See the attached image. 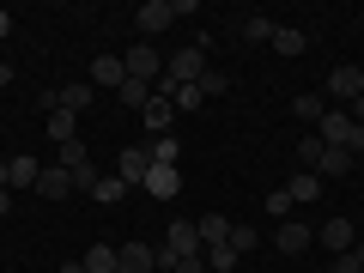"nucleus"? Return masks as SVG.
Returning <instances> with one entry per match:
<instances>
[{"label":"nucleus","instance_id":"obj_1","mask_svg":"<svg viewBox=\"0 0 364 273\" xmlns=\"http://www.w3.org/2000/svg\"><path fill=\"white\" fill-rule=\"evenodd\" d=\"M176 25V0H146L140 13H134V31H140V43L146 37H158V31H170Z\"/></svg>","mask_w":364,"mask_h":273},{"label":"nucleus","instance_id":"obj_2","mask_svg":"<svg viewBox=\"0 0 364 273\" xmlns=\"http://www.w3.org/2000/svg\"><path fill=\"white\" fill-rule=\"evenodd\" d=\"M164 73L176 79V85H200V73H207V49H195V43H188V49H176L164 61Z\"/></svg>","mask_w":364,"mask_h":273},{"label":"nucleus","instance_id":"obj_3","mask_svg":"<svg viewBox=\"0 0 364 273\" xmlns=\"http://www.w3.org/2000/svg\"><path fill=\"white\" fill-rule=\"evenodd\" d=\"M122 67H128V79H146V85H158V73H164V55H158L152 43H134V49L122 55Z\"/></svg>","mask_w":364,"mask_h":273},{"label":"nucleus","instance_id":"obj_4","mask_svg":"<svg viewBox=\"0 0 364 273\" xmlns=\"http://www.w3.org/2000/svg\"><path fill=\"white\" fill-rule=\"evenodd\" d=\"M322 97H328V104H352V97H364V67H334Z\"/></svg>","mask_w":364,"mask_h":273},{"label":"nucleus","instance_id":"obj_5","mask_svg":"<svg viewBox=\"0 0 364 273\" xmlns=\"http://www.w3.org/2000/svg\"><path fill=\"white\" fill-rule=\"evenodd\" d=\"M316 243H322L328 255H346V249H358V231H352V219H346V213H334V219H328L322 231H316Z\"/></svg>","mask_w":364,"mask_h":273},{"label":"nucleus","instance_id":"obj_6","mask_svg":"<svg viewBox=\"0 0 364 273\" xmlns=\"http://www.w3.org/2000/svg\"><path fill=\"white\" fill-rule=\"evenodd\" d=\"M316 243V231L304 219H286V225H273V249H279V255H304V249Z\"/></svg>","mask_w":364,"mask_h":273},{"label":"nucleus","instance_id":"obj_7","mask_svg":"<svg viewBox=\"0 0 364 273\" xmlns=\"http://www.w3.org/2000/svg\"><path fill=\"white\" fill-rule=\"evenodd\" d=\"M85 79H91V91H97V85H109V91H122V79H128V67H122V55H91V67H85Z\"/></svg>","mask_w":364,"mask_h":273},{"label":"nucleus","instance_id":"obj_8","mask_svg":"<svg viewBox=\"0 0 364 273\" xmlns=\"http://www.w3.org/2000/svg\"><path fill=\"white\" fill-rule=\"evenodd\" d=\"M140 188H146L152 200H176V188H182V170H176V164H152Z\"/></svg>","mask_w":364,"mask_h":273},{"label":"nucleus","instance_id":"obj_9","mask_svg":"<svg viewBox=\"0 0 364 273\" xmlns=\"http://www.w3.org/2000/svg\"><path fill=\"white\" fill-rule=\"evenodd\" d=\"M146 170H152V152H146V146H122V158H116V176L128 182V188H140V182H146Z\"/></svg>","mask_w":364,"mask_h":273},{"label":"nucleus","instance_id":"obj_10","mask_svg":"<svg viewBox=\"0 0 364 273\" xmlns=\"http://www.w3.org/2000/svg\"><path fill=\"white\" fill-rule=\"evenodd\" d=\"M116 273H158V249L122 243V249H116Z\"/></svg>","mask_w":364,"mask_h":273},{"label":"nucleus","instance_id":"obj_11","mask_svg":"<svg viewBox=\"0 0 364 273\" xmlns=\"http://www.w3.org/2000/svg\"><path fill=\"white\" fill-rule=\"evenodd\" d=\"M170 122H176V104H170V97H158V91H152V104L140 109V128H146V134H152V140H158V134H170Z\"/></svg>","mask_w":364,"mask_h":273},{"label":"nucleus","instance_id":"obj_12","mask_svg":"<svg viewBox=\"0 0 364 273\" xmlns=\"http://www.w3.org/2000/svg\"><path fill=\"white\" fill-rule=\"evenodd\" d=\"M286 195H291V207H316V200H322V176H316V170H291Z\"/></svg>","mask_w":364,"mask_h":273},{"label":"nucleus","instance_id":"obj_13","mask_svg":"<svg viewBox=\"0 0 364 273\" xmlns=\"http://www.w3.org/2000/svg\"><path fill=\"white\" fill-rule=\"evenodd\" d=\"M55 104H61L67 116H85V109H91V79H67V85H55Z\"/></svg>","mask_w":364,"mask_h":273},{"label":"nucleus","instance_id":"obj_14","mask_svg":"<svg viewBox=\"0 0 364 273\" xmlns=\"http://www.w3.org/2000/svg\"><path fill=\"white\" fill-rule=\"evenodd\" d=\"M273 55H286V61H298L304 49H310V31H298V25H273Z\"/></svg>","mask_w":364,"mask_h":273},{"label":"nucleus","instance_id":"obj_15","mask_svg":"<svg viewBox=\"0 0 364 273\" xmlns=\"http://www.w3.org/2000/svg\"><path fill=\"white\" fill-rule=\"evenodd\" d=\"M37 176H43V164H37L31 152L6 158V188H13V195H18V188H37Z\"/></svg>","mask_w":364,"mask_h":273},{"label":"nucleus","instance_id":"obj_16","mask_svg":"<svg viewBox=\"0 0 364 273\" xmlns=\"http://www.w3.org/2000/svg\"><path fill=\"white\" fill-rule=\"evenodd\" d=\"M37 195H43V200H67V195H73V176H67L61 164H43V176H37Z\"/></svg>","mask_w":364,"mask_h":273},{"label":"nucleus","instance_id":"obj_17","mask_svg":"<svg viewBox=\"0 0 364 273\" xmlns=\"http://www.w3.org/2000/svg\"><path fill=\"white\" fill-rule=\"evenodd\" d=\"M195 231H200V249L231 243V219H225V213H200V219H195Z\"/></svg>","mask_w":364,"mask_h":273},{"label":"nucleus","instance_id":"obj_18","mask_svg":"<svg viewBox=\"0 0 364 273\" xmlns=\"http://www.w3.org/2000/svg\"><path fill=\"white\" fill-rule=\"evenodd\" d=\"M164 249H176V255H200V231H195V219H170Z\"/></svg>","mask_w":364,"mask_h":273},{"label":"nucleus","instance_id":"obj_19","mask_svg":"<svg viewBox=\"0 0 364 273\" xmlns=\"http://www.w3.org/2000/svg\"><path fill=\"white\" fill-rule=\"evenodd\" d=\"M316 140H322V146H346V140H352V116H340V109H328V116L316 122Z\"/></svg>","mask_w":364,"mask_h":273},{"label":"nucleus","instance_id":"obj_20","mask_svg":"<svg viewBox=\"0 0 364 273\" xmlns=\"http://www.w3.org/2000/svg\"><path fill=\"white\" fill-rule=\"evenodd\" d=\"M358 170V158L346 152V146H322V164H316V176H352Z\"/></svg>","mask_w":364,"mask_h":273},{"label":"nucleus","instance_id":"obj_21","mask_svg":"<svg viewBox=\"0 0 364 273\" xmlns=\"http://www.w3.org/2000/svg\"><path fill=\"white\" fill-rule=\"evenodd\" d=\"M291 116H298V122H322L328 116V97H322V91H298V97H291Z\"/></svg>","mask_w":364,"mask_h":273},{"label":"nucleus","instance_id":"obj_22","mask_svg":"<svg viewBox=\"0 0 364 273\" xmlns=\"http://www.w3.org/2000/svg\"><path fill=\"white\" fill-rule=\"evenodd\" d=\"M146 152H152V164H182V140H176V134H158V140H146Z\"/></svg>","mask_w":364,"mask_h":273},{"label":"nucleus","instance_id":"obj_23","mask_svg":"<svg viewBox=\"0 0 364 273\" xmlns=\"http://www.w3.org/2000/svg\"><path fill=\"white\" fill-rule=\"evenodd\" d=\"M85 273H116V243H91L85 249Z\"/></svg>","mask_w":364,"mask_h":273},{"label":"nucleus","instance_id":"obj_24","mask_svg":"<svg viewBox=\"0 0 364 273\" xmlns=\"http://www.w3.org/2000/svg\"><path fill=\"white\" fill-rule=\"evenodd\" d=\"M200 261H207V273H231V267H237L243 255H237L231 243H219V249H200Z\"/></svg>","mask_w":364,"mask_h":273},{"label":"nucleus","instance_id":"obj_25","mask_svg":"<svg viewBox=\"0 0 364 273\" xmlns=\"http://www.w3.org/2000/svg\"><path fill=\"white\" fill-rule=\"evenodd\" d=\"M49 140H55V146L79 140V116H67V109H55V116H49Z\"/></svg>","mask_w":364,"mask_h":273},{"label":"nucleus","instance_id":"obj_26","mask_svg":"<svg viewBox=\"0 0 364 273\" xmlns=\"http://www.w3.org/2000/svg\"><path fill=\"white\" fill-rule=\"evenodd\" d=\"M122 104H128L134 116H140V109L152 104V85H146V79H122Z\"/></svg>","mask_w":364,"mask_h":273},{"label":"nucleus","instance_id":"obj_27","mask_svg":"<svg viewBox=\"0 0 364 273\" xmlns=\"http://www.w3.org/2000/svg\"><path fill=\"white\" fill-rule=\"evenodd\" d=\"M122 195H128V182H122V176H97V188H91V200H97V207H116Z\"/></svg>","mask_w":364,"mask_h":273},{"label":"nucleus","instance_id":"obj_28","mask_svg":"<svg viewBox=\"0 0 364 273\" xmlns=\"http://www.w3.org/2000/svg\"><path fill=\"white\" fill-rule=\"evenodd\" d=\"M273 37V18L267 13H243V43H267Z\"/></svg>","mask_w":364,"mask_h":273},{"label":"nucleus","instance_id":"obj_29","mask_svg":"<svg viewBox=\"0 0 364 273\" xmlns=\"http://www.w3.org/2000/svg\"><path fill=\"white\" fill-rule=\"evenodd\" d=\"M255 243H261V231H255V225H243V219H237V225H231V249H237V255H249Z\"/></svg>","mask_w":364,"mask_h":273},{"label":"nucleus","instance_id":"obj_30","mask_svg":"<svg viewBox=\"0 0 364 273\" xmlns=\"http://www.w3.org/2000/svg\"><path fill=\"white\" fill-rule=\"evenodd\" d=\"M328 273H364V243L346 249V255H334V261H328Z\"/></svg>","mask_w":364,"mask_h":273},{"label":"nucleus","instance_id":"obj_31","mask_svg":"<svg viewBox=\"0 0 364 273\" xmlns=\"http://www.w3.org/2000/svg\"><path fill=\"white\" fill-rule=\"evenodd\" d=\"M170 104H176V116H188V109H200L207 97H200V85H176V97H170Z\"/></svg>","mask_w":364,"mask_h":273},{"label":"nucleus","instance_id":"obj_32","mask_svg":"<svg viewBox=\"0 0 364 273\" xmlns=\"http://www.w3.org/2000/svg\"><path fill=\"white\" fill-rule=\"evenodd\" d=\"M225 91H231V79H225L219 67H207V73H200V97H225Z\"/></svg>","mask_w":364,"mask_h":273},{"label":"nucleus","instance_id":"obj_33","mask_svg":"<svg viewBox=\"0 0 364 273\" xmlns=\"http://www.w3.org/2000/svg\"><path fill=\"white\" fill-rule=\"evenodd\" d=\"M261 213H273V219L286 225V219H291V195H286V188H273V195H267V207H261Z\"/></svg>","mask_w":364,"mask_h":273},{"label":"nucleus","instance_id":"obj_34","mask_svg":"<svg viewBox=\"0 0 364 273\" xmlns=\"http://www.w3.org/2000/svg\"><path fill=\"white\" fill-rule=\"evenodd\" d=\"M298 164H304V170L322 164V140H316V134H310V140H298Z\"/></svg>","mask_w":364,"mask_h":273},{"label":"nucleus","instance_id":"obj_35","mask_svg":"<svg viewBox=\"0 0 364 273\" xmlns=\"http://www.w3.org/2000/svg\"><path fill=\"white\" fill-rule=\"evenodd\" d=\"M170 273H207V261H200V255H182V261H176Z\"/></svg>","mask_w":364,"mask_h":273},{"label":"nucleus","instance_id":"obj_36","mask_svg":"<svg viewBox=\"0 0 364 273\" xmlns=\"http://www.w3.org/2000/svg\"><path fill=\"white\" fill-rule=\"evenodd\" d=\"M346 152H352V158H364V128H352V140H346Z\"/></svg>","mask_w":364,"mask_h":273},{"label":"nucleus","instance_id":"obj_37","mask_svg":"<svg viewBox=\"0 0 364 273\" xmlns=\"http://www.w3.org/2000/svg\"><path fill=\"white\" fill-rule=\"evenodd\" d=\"M6 213H13V188H0V219H6Z\"/></svg>","mask_w":364,"mask_h":273},{"label":"nucleus","instance_id":"obj_38","mask_svg":"<svg viewBox=\"0 0 364 273\" xmlns=\"http://www.w3.org/2000/svg\"><path fill=\"white\" fill-rule=\"evenodd\" d=\"M6 31H13V13H6V6H0V37H6Z\"/></svg>","mask_w":364,"mask_h":273},{"label":"nucleus","instance_id":"obj_39","mask_svg":"<svg viewBox=\"0 0 364 273\" xmlns=\"http://www.w3.org/2000/svg\"><path fill=\"white\" fill-rule=\"evenodd\" d=\"M61 273H85V261H61Z\"/></svg>","mask_w":364,"mask_h":273},{"label":"nucleus","instance_id":"obj_40","mask_svg":"<svg viewBox=\"0 0 364 273\" xmlns=\"http://www.w3.org/2000/svg\"><path fill=\"white\" fill-rule=\"evenodd\" d=\"M0 188H6V158H0Z\"/></svg>","mask_w":364,"mask_h":273}]
</instances>
